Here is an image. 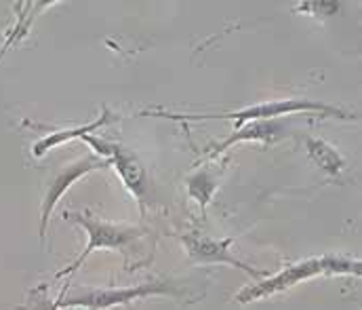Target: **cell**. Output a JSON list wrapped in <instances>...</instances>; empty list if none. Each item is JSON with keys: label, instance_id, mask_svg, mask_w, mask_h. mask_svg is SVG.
Returning a JSON list of instances; mask_svg holds the SVG:
<instances>
[{"label": "cell", "instance_id": "cell-13", "mask_svg": "<svg viewBox=\"0 0 362 310\" xmlns=\"http://www.w3.org/2000/svg\"><path fill=\"white\" fill-rule=\"evenodd\" d=\"M38 310H62V309H57V306H55V302H49L47 306H42V309H38Z\"/></svg>", "mask_w": 362, "mask_h": 310}, {"label": "cell", "instance_id": "cell-1", "mask_svg": "<svg viewBox=\"0 0 362 310\" xmlns=\"http://www.w3.org/2000/svg\"><path fill=\"white\" fill-rule=\"evenodd\" d=\"M361 272L362 266L356 258H348V256H339V253L314 256V258H305V260L288 264L280 272L259 279L255 285L243 287L236 294V302L251 304V302H257V300H266L274 294L286 292V289H291V287H295V285H299L303 281L316 279V277H335V275L361 277Z\"/></svg>", "mask_w": 362, "mask_h": 310}, {"label": "cell", "instance_id": "cell-8", "mask_svg": "<svg viewBox=\"0 0 362 310\" xmlns=\"http://www.w3.org/2000/svg\"><path fill=\"white\" fill-rule=\"evenodd\" d=\"M288 125L280 118H266V120H251L245 122L240 129H236L230 137H226L221 144H217L211 152V159L223 154L228 148H232L234 144L240 142H264V144H274L278 139H282L286 135Z\"/></svg>", "mask_w": 362, "mask_h": 310}, {"label": "cell", "instance_id": "cell-5", "mask_svg": "<svg viewBox=\"0 0 362 310\" xmlns=\"http://www.w3.org/2000/svg\"><path fill=\"white\" fill-rule=\"evenodd\" d=\"M83 139L95 150L97 156L105 159L107 165H112L118 171L122 184L139 203H146L150 199V193H152L150 190V178H148L141 161L131 150H127L124 146H118V144H110V142L105 144L93 135H85Z\"/></svg>", "mask_w": 362, "mask_h": 310}, {"label": "cell", "instance_id": "cell-7", "mask_svg": "<svg viewBox=\"0 0 362 310\" xmlns=\"http://www.w3.org/2000/svg\"><path fill=\"white\" fill-rule=\"evenodd\" d=\"M107 167V161L97 156V154H89L68 167H64L49 184L47 188V195H45V201H42V207H40V239L45 241V232H47V226H49V219H51V213L53 209L57 207V203L62 201V197L68 193V188L72 184H76L83 176H87L95 169H103Z\"/></svg>", "mask_w": 362, "mask_h": 310}, {"label": "cell", "instance_id": "cell-10", "mask_svg": "<svg viewBox=\"0 0 362 310\" xmlns=\"http://www.w3.org/2000/svg\"><path fill=\"white\" fill-rule=\"evenodd\" d=\"M303 146H305V150H308V154H310V159L327 173V176H331V178H337L341 171H344V167H346V161H344V156L331 146V144H327L325 139H316V137H305L303 139Z\"/></svg>", "mask_w": 362, "mask_h": 310}, {"label": "cell", "instance_id": "cell-11", "mask_svg": "<svg viewBox=\"0 0 362 310\" xmlns=\"http://www.w3.org/2000/svg\"><path fill=\"white\" fill-rule=\"evenodd\" d=\"M51 4H55L53 0L51 2H19L17 4V23H15V28L11 30V34H8V38H6V42H4V49L0 51V57H2V53L11 47V45H15L17 40H21L25 34H28V30H30V25L34 23V19H36V15H40L42 11H45V6H51Z\"/></svg>", "mask_w": 362, "mask_h": 310}, {"label": "cell", "instance_id": "cell-2", "mask_svg": "<svg viewBox=\"0 0 362 310\" xmlns=\"http://www.w3.org/2000/svg\"><path fill=\"white\" fill-rule=\"evenodd\" d=\"M152 296H185L183 285L173 279H156V281H146L141 285L133 287H99V289H74L68 294V289L62 292V298H57L55 306L57 309H70V306H81L87 310H110L116 306H129L133 300L139 298H152Z\"/></svg>", "mask_w": 362, "mask_h": 310}, {"label": "cell", "instance_id": "cell-4", "mask_svg": "<svg viewBox=\"0 0 362 310\" xmlns=\"http://www.w3.org/2000/svg\"><path fill=\"white\" fill-rule=\"evenodd\" d=\"M66 219L74 222L76 226H81L87 234H89V243L83 249V253L62 272L55 275V279H62L66 275L76 272L85 260L89 258L93 251L99 249H110V251H124L129 245H133L135 241H139L144 236V230L139 226H129V224H112V222H103L90 213H81V211H66L64 213Z\"/></svg>", "mask_w": 362, "mask_h": 310}, {"label": "cell", "instance_id": "cell-9", "mask_svg": "<svg viewBox=\"0 0 362 310\" xmlns=\"http://www.w3.org/2000/svg\"><path fill=\"white\" fill-rule=\"evenodd\" d=\"M112 120H116V116H114L107 108H103V110H101V116H99L97 120H93L90 125L74 127V129H59V131H55V133H51V135H47V137H42V139H38V142L34 144V148H32V154H34L36 159H40V156H45L49 150H53L55 146L68 144V142H72V139H83L85 135L93 133L97 127L110 125Z\"/></svg>", "mask_w": 362, "mask_h": 310}, {"label": "cell", "instance_id": "cell-6", "mask_svg": "<svg viewBox=\"0 0 362 310\" xmlns=\"http://www.w3.org/2000/svg\"><path fill=\"white\" fill-rule=\"evenodd\" d=\"M181 243L187 251V256L192 258V262L196 264H228L232 268H238L247 275H251L253 279H264L268 277L266 270H259V268H253L245 262H240L234 253H232V239H211V236H204V234H198V232H192V234H183L181 236Z\"/></svg>", "mask_w": 362, "mask_h": 310}, {"label": "cell", "instance_id": "cell-12", "mask_svg": "<svg viewBox=\"0 0 362 310\" xmlns=\"http://www.w3.org/2000/svg\"><path fill=\"white\" fill-rule=\"evenodd\" d=\"M217 186H219V173H209V169L198 171L187 180V193H189L192 199H196L200 203L202 211L211 203L213 193L217 190Z\"/></svg>", "mask_w": 362, "mask_h": 310}, {"label": "cell", "instance_id": "cell-3", "mask_svg": "<svg viewBox=\"0 0 362 310\" xmlns=\"http://www.w3.org/2000/svg\"><path fill=\"white\" fill-rule=\"evenodd\" d=\"M295 114V112H322L327 116H335V118H344V120H352L356 118L354 114L337 108V105H329V103L312 102V100H272V102H262L240 108V110H232V112H219V114H173V112H144L146 116H165V118H173V120H234V131L240 129L245 122L251 120H266V118H280L284 114Z\"/></svg>", "mask_w": 362, "mask_h": 310}]
</instances>
